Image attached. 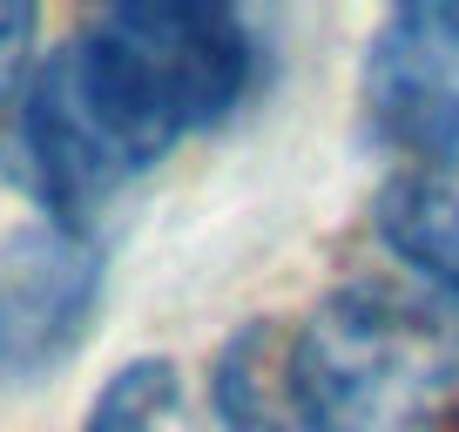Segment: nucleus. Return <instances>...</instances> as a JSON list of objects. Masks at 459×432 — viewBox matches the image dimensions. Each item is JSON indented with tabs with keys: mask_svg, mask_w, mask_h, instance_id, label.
<instances>
[{
	"mask_svg": "<svg viewBox=\"0 0 459 432\" xmlns=\"http://www.w3.org/2000/svg\"><path fill=\"white\" fill-rule=\"evenodd\" d=\"M257 34L203 0H122L41 55L21 95V156L55 216H82L176 143L244 108Z\"/></svg>",
	"mask_w": 459,
	"mask_h": 432,
	"instance_id": "nucleus-1",
	"label": "nucleus"
},
{
	"mask_svg": "<svg viewBox=\"0 0 459 432\" xmlns=\"http://www.w3.org/2000/svg\"><path fill=\"white\" fill-rule=\"evenodd\" d=\"M210 399L230 432H459V304L359 277L298 324H244Z\"/></svg>",
	"mask_w": 459,
	"mask_h": 432,
	"instance_id": "nucleus-2",
	"label": "nucleus"
},
{
	"mask_svg": "<svg viewBox=\"0 0 459 432\" xmlns=\"http://www.w3.org/2000/svg\"><path fill=\"white\" fill-rule=\"evenodd\" d=\"M365 108L412 169H459V0L399 7L372 34Z\"/></svg>",
	"mask_w": 459,
	"mask_h": 432,
	"instance_id": "nucleus-3",
	"label": "nucleus"
},
{
	"mask_svg": "<svg viewBox=\"0 0 459 432\" xmlns=\"http://www.w3.org/2000/svg\"><path fill=\"white\" fill-rule=\"evenodd\" d=\"M378 237L432 298L459 304V169H399L378 189Z\"/></svg>",
	"mask_w": 459,
	"mask_h": 432,
	"instance_id": "nucleus-4",
	"label": "nucleus"
},
{
	"mask_svg": "<svg viewBox=\"0 0 459 432\" xmlns=\"http://www.w3.org/2000/svg\"><path fill=\"white\" fill-rule=\"evenodd\" d=\"M82 432H203V426L183 392V372L169 359H129L95 392Z\"/></svg>",
	"mask_w": 459,
	"mask_h": 432,
	"instance_id": "nucleus-5",
	"label": "nucleus"
},
{
	"mask_svg": "<svg viewBox=\"0 0 459 432\" xmlns=\"http://www.w3.org/2000/svg\"><path fill=\"white\" fill-rule=\"evenodd\" d=\"M34 7H14V0H0V108L7 101H21L28 95V82H34Z\"/></svg>",
	"mask_w": 459,
	"mask_h": 432,
	"instance_id": "nucleus-6",
	"label": "nucleus"
}]
</instances>
